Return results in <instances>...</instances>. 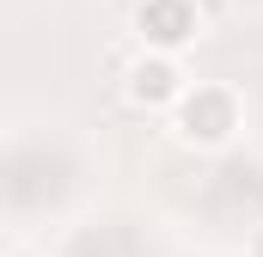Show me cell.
<instances>
[{
    "mask_svg": "<svg viewBox=\"0 0 263 257\" xmlns=\"http://www.w3.org/2000/svg\"><path fill=\"white\" fill-rule=\"evenodd\" d=\"M165 128L190 153H227L245 135V92L233 80H190V92L178 98V111L165 117Z\"/></svg>",
    "mask_w": 263,
    "mask_h": 257,
    "instance_id": "obj_1",
    "label": "cell"
},
{
    "mask_svg": "<svg viewBox=\"0 0 263 257\" xmlns=\"http://www.w3.org/2000/svg\"><path fill=\"white\" fill-rule=\"evenodd\" d=\"M123 104L141 111V117H172L178 111V98L190 92V67L178 62V56H153V49H135L129 62H123Z\"/></svg>",
    "mask_w": 263,
    "mask_h": 257,
    "instance_id": "obj_3",
    "label": "cell"
},
{
    "mask_svg": "<svg viewBox=\"0 0 263 257\" xmlns=\"http://www.w3.org/2000/svg\"><path fill=\"white\" fill-rule=\"evenodd\" d=\"M135 49H153V56H190L202 43V31H208V12H202V0H135Z\"/></svg>",
    "mask_w": 263,
    "mask_h": 257,
    "instance_id": "obj_2",
    "label": "cell"
},
{
    "mask_svg": "<svg viewBox=\"0 0 263 257\" xmlns=\"http://www.w3.org/2000/svg\"><path fill=\"white\" fill-rule=\"evenodd\" d=\"M239 257H263V221H257V227H245V245H239Z\"/></svg>",
    "mask_w": 263,
    "mask_h": 257,
    "instance_id": "obj_4",
    "label": "cell"
},
{
    "mask_svg": "<svg viewBox=\"0 0 263 257\" xmlns=\"http://www.w3.org/2000/svg\"><path fill=\"white\" fill-rule=\"evenodd\" d=\"M6 257H18V251H6Z\"/></svg>",
    "mask_w": 263,
    "mask_h": 257,
    "instance_id": "obj_5",
    "label": "cell"
}]
</instances>
